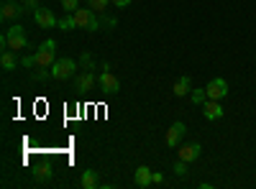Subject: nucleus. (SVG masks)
Here are the masks:
<instances>
[{
	"label": "nucleus",
	"instance_id": "nucleus-24",
	"mask_svg": "<svg viewBox=\"0 0 256 189\" xmlns=\"http://www.w3.org/2000/svg\"><path fill=\"white\" fill-rule=\"evenodd\" d=\"M82 64L88 67V69H92V59H90V54H82Z\"/></svg>",
	"mask_w": 256,
	"mask_h": 189
},
{
	"label": "nucleus",
	"instance_id": "nucleus-6",
	"mask_svg": "<svg viewBox=\"0 0 256 189\" xmlns=\"http://www.w3.org/2000/svg\"><path fill=\"white\" fill-rule=\"evenodd\" d=\"M208 97L210 100H223L226 95H228V82L223 79V77H216V79H210L208 82Z\"/></svg>",
	"mask_w": 256,
	"mask_h": 189
},
{
	"label": "nucleus",
	"instance_id": "nucleus-10",
	"mask_svg": "<svg viewBox=\"0 0 256 189\" xmlns=\"http://www.w3.org/2000/svg\"><path fill=\"white\" fill-rule=\"evenodd\" d=\"M202 115L208 118V120H218V118H223V108H220V100H205L202 102Z\"/></svg>",
	"mask_w": 256,
	"mask_h": 189
},
{
	"label": "nucleus",
	"instance_id": "nucleus-4",
	"mask_svg": "<svg viewBox=\"0 0 256 189\" xmlns=\"http://www.w3.org/2000/svg\"><path fill=\"white\" fill-rule=\"evenodd\" d=\"M74 69H77V64H74V61L72 59H67V56H64V59H56L54 61V64L49 67V72H52V77L54 79H70L72 74H74Z\"/></svg>",
	"mask_w": 256,
	"mask_h": 189
},
{
	"label": "nucleus",
	"instance_id": "nucleus-8",
	"mask_svg": "<svg viewBox=\"0 0 256 189\" xmlns=\"http://www.w3.org/2000/svg\"><path fill=\"white\" fill-rule=\"evenodd\" d=\"M187 133V128H184V123H172V125H169V131H166V146H169V149H177V146H180V141H182V136Z\"/></svg>",
	"mask_w": 256,
	"mask_h": 189
},
{
	"label": "nucleus",
	"instance_id": "nucleus-3",
	"mask_svg": "<svg viewBox=\"0 0 256 189\" xmlns=\"http://www.w3.org/2000/svg\"><path fill=\"white\" fill-rule=\"evenodd\" d=\"M6 41H8V49H13V51H20V49H26V44H28V38H26V31H24V26H10L8 31H6Z\"/></svg>",
	"mask_w": 256,
	"mask_h": 189
},
{
	"label": "nucleus",
	"instance_id": "nucleus-12",
	"mask_svg": "<svg viewBox=\"0 0 256 189\" xmlns=\"http://www.w3.org/2000/svg\"><path fill=\"white\" fill-rule=\"evenodd\" d=\"M152 169H148V166H138V169H136V174H134V182H136V187H148V184H152Z\"/></svg>",
	"mask_w": 256,
	"mask_h": 189
},
{
	"label": "nucleus",
	"instance_id": "nucleus-2",
	"mask_svg": "<svg viewBox=\"0 0 256 189\" xmlns=\"http://www.w3.org/2000/svg\"><path fill=\"white\" fill-rule=\"evenodd\" d=\"M72 15H74V23H77V28H84V31H98V28H100L98 13H95L92 8H77Z\"/></svg>",
	"mask_w": 256,
	"mask_h": 189
},
{
	"label": "nucleus",
	"instance_id": "nucleus-17",
	"mask_svg": "<svg viewBox=\"0 0 256 189\" xmlns=\"http://www.w3.org/2000/svg\"><path fill=\"white\" fill-rule=\"evenodd\" d=\"M190 97H192V102H195V105H202V102L208 100V90H205V87H202V90H192Z\"/></svg>",
	"mask_w": 256,
	"mask_h": 189
},
{
	"label": "nucleus",
	"instance_id": "nucleus-1",
	"mask_svg": "<svg viewBox=\"0 0 256 189\" xmlns=\"http://www.w3.org/2000/svg\"><path fill=\"white\" fill-rule=\"evenodd\" d=\"M34 61H36V67H44V69H49L54 61H56V44L49 38V41H44L38 49H36V54H34Z\"/></svg>",
	"mask_w": 256,
	"mask_h": 189
},
{
	"label": "nucleus",
	"instance_id": "nucleus-11",
	"mask_svg": "<svg viewBox=\"0 0 256 189\" xmlns=\"http://www.w3.org/2000/svg\"><path fill=\"white\" fill-rule=\"evenodd\" d=\"M200 154H202V149H200V143H184V146H180V159L182 161H195V159H200Z\"/></svg>",
	"mask_w": 256,
	"mask_h": 189
},
{
	"label": "nucleus",
	"instance_id": "nucleus-25",
	"mask_svg": "<svg viewBox=\"0 0 256 189\" xmlns=\"http://www.w3.org/2000/svg\"><path fill=\"white\" fill-rule=\"evenodd\" d=\"M20 64H24V67H34L36 61H34V56H24V59H20Z\"/></svg>",
	"mask_w": 256,
	"mask_h": 189
},
{
	"label": "nucleus",
	"instance_id": "nucleus-14",
	"mask_svg": "<svg viewBox=\"0 0 256 189\" xmlns=\"http://www.w3.org/2000/svg\"><path fill=\"white\" fill-rule=\"evenodd\" d=\"M0 64H3L6 72H13L16 64H18V59H16V51L13 49H3V56H0Z\"/></svg>",
	"mask_w": 256,
	"mask_h": 189
},
{
	"label": "nucleus",
	"instance_id": "nucleus-13",
	"mask_svg": "<svg viewBox=\"0 0 256 189\" xmlns=\"http://www.w3.org/2000/svg\"><path fill=\"white\" fill-rule=\"evenodd\" d=\"M20 13H24V5H16V3H3V8H0V15H3V20H13V18H18Z\"/></svg>",
	"mask_w": 256,
	"mask_h": 189
},
{
	"label": "nucleus",
	"instance_id": "nucleus-22",
	"mask_svg": "<svg viewBox=\"0 0 256 189\" xmlns=\"http://www.w3.org/2000/svg\"><path fill=\"white\" fill-rule=\"evenodd\" d=\"M174 174H177V177H184V174H187V161L180 159V161L174 164Z\"/></svg>",
	"mask_w": 256,
	"mask_h": 189
},
{
	"label": "nucleus",
	"instance_id": "nucleus-27",
	"mask_svg": "<svg viewBox=\"0 0 256 189\" xmlns=\"http://www.w3.org/2000/svg\"><path fill=\"white\" fill-rule=\"evenodd\" d=\"M110 3H113L116 8H126L128 3H131V0H110Z\"/></svg>",
	"mask_w": 256,
	"mask_h": 189
},
{
	"label": "nucleus",
	"instance_id": "nucleus-26",
	"mask_svg": "<svg viewBox=\"0 0 256 189\" xmlns=\"http://www.w3.org/2000/svg\"><path fill=\"white\" fill-rule=\"evenodd\" d=\"M162 182H164V177H162L159 172H154V174H152V184H162Z\"/></svg>",
	"mask_w": 256,
	"mask_h": 189
},
{
	"label": "nucleus",
	"instance_id": "nucleus-18",
	"mask_svg": "<svg viewBox=\"0 0 256 189\" xmlns=\"http://www.w3.org/2000/svg\"><path fill=\"white\" fill-rule=\"evenodd\" d=\"M110 0H88V8H92L95 13H102L105 8H108Z\"/></svg>",
	"mask_w": 256,
	"mask_h": 189
},
{
	"label": "nucleus",
	"instance_id": "nucleus-28",
	"mask_svg": "<svg viewBox=\"0 0 256 189\" xmlns=\"http://www.w3.org/2000/svg\"><path fill=\"white\" fill-rule=\"evenodd\" d=\"M36 3H38V0H24V10L26 8H36Z\"/></svg>",
	"mask_w": 256,
	"mask_h": 189
},
{
	"label": "nucleus",
	"instance_id": "nucleus-20",
	"mask_svg": "<svg viewBox=\"0 0 256 189\" xmlns=\"http://www.w3.org/2000/svg\"><path fill=\"white\" fill-rule=\"evenodd\" d=\"M49 179H52V169H49V166H41V169L36 172V182L44 184V182H49Z\"/></svg>",
	"mask_w": 256,
	"mask_h": 189
},
{
	"label": "nucleus",
	"instance_id": "nucleus-23",
	"mask_svg": "<svg viewBox=\"0 0 256 189\" xmlns=\"http://www.w3.org/2000/svg\"><path fill=\"white\" fill-rule=\"evenodd\" d=\"M31 77H34V79H38V82H41V79H46V77H52V72H44V67H41V69H36V72H34V74H31Z\"/></svg>",
	"mask_w": 256,
	"mask_h": 189
},
{
	"label": "nucleus",
	"instance_id": "nucleus-9",
	"mask_svg": "<svg viewBox=\"0 0 256 189\" xmlns=\"http://www.w3.org/2000/svg\"><path fill=\"white\" fill-rule=\"evenodd\" d=\"M77 90L80 92H92L95 90V85H98V79H95V74H92V69H84L82 74H77Z\"/></svg>",
	"mask_w": 256,
	"mask_h": 189
},
{
	"label": "nucleus",
	"instance_id": "nucleus-21",
	"mask_svg": "<svg viewBox=\"0 0 256 189\" xmlns=\"http://www.w3.org/2000/svg\"><path fill=\"white\" fill-rule=\"evenodd\" d=\"M77 5H80V0H62V8L67 10V13H74Z\"/></svg>",
	"mask_w": 256,
	"mask_h": 189
},
{
	"label": "nucleus",
	"instance_id": "nucleus-15",
	"mask_svg": "<svg viewBox=\"0 0 256 189\" xmlns=\"http://www.w3.org/2000/svg\"><path fill=\"white\" fill-rule=\"evenodd\" d=\"M190 87H192V82H190V77H180V79L174 82V90H172V92H174L177 97H184V95H190V92H192Z\"/></svg>",
	"mask_w": 256,
	"mask_h": 189
},
{
	"label": "nucleus",
	"instance_id": "nucleus-5",
	"mask_svg": "<svg viewBox=\"0 0 256 189\" xmlns=\"http://www.w3.org/2000/svg\"><path fill=\"white\" fill-rule=\"evenodd\" d=\"M34 18H36L38 28H56V26H59L56 15H54L49 8H34Z\"/></svg>",
	"mask_w": 256,
	"mask_h": 189
},
{
	"label": "nucleus",
	"instance_id": "nucleus-16",
	"mask_svg": "<svg viewBox=\"0 0 256 189\" xmlns=\"http://www.w3.org/2000/svg\"><path fill=\"white\" fill-rule=\"evenodd\" d=\"M82 187H84V189H95V187H98V174H95L92 169L82 172Z\"/></svg>",
	"mask_w": 256,
	"mask_h": 189
},
{
	"label": "nucleus",
	"instance_id": "nucleus-19",
	"mask_svg": "<svg viewBox=\"0 0 256 189\" xmlns=\"http://www.w3.org/2000/svg\"><path fill=\"white\" fill-rule=\"evenodd\" d=\"M59 28H62V31H72V28H77V23H74V15L70 13L67 18H62V20H59Z\"/></svg>",
	"mask_w": 256,
	"mask_h": 189
},
{
	"label": "nucleus",
	"instance_id": "nucleus-7",
	"mask_svg": "<svg viewBox=\"0 0 256 189\" xmlns=\"http://www.w3.org/2000/svg\"><path fill=\"white\" fill-rule=\"evenodd\" d=\"M100 90L105 95H116L120 90V82H118V77L110 69H102V74H100Z\"/></svg>",
	"mask_w": 256,
	"mask_h": 189
}]
</instances>
